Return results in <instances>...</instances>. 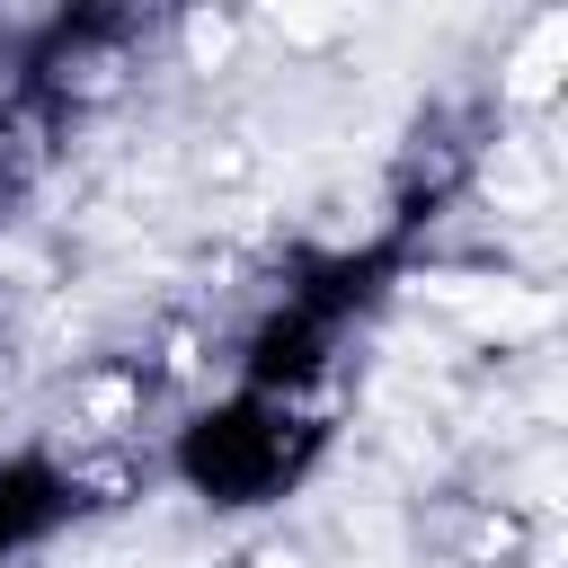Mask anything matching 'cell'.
Returning a JSON list of instances; mask_svg holds the SVG:
<instances>
[{
    "label": "cell",
    "mask_w": 568,
    "mask_h": 568,
    "mask_svg": "<svg viewBox=\"0 0 568 568\" xmlns=\"http://www.w3.org/2000/svg\"><path fill=\"white\" fill-rule=\"evenodd\" d=\"M275 27H284V36H302V44H320V36H337L346 18H337V9H275Z\"/></svg>",
    "instance_id": "cell-3"
},
{
    "label": "cell",
    "mask_w": 568,
    "mask_h": 568,
    "mask_svg": "<svg viewBox=\"0 0 568 568\" xmlns=\"http://www.w3.org/2000/svg\"><path fill=\"white\" fill-rule=\"evenodd\" d=\"M231 36H240L231 18H213V9H195V18H186V62H195V71H213V62L231 53Z\"/></svg>",
    "instance_id": "cell-2"
},
{
    "label": "cell",
    "mask_w": 568,
    "mask_h": 568,
    "mask_svg": "<svg viewBox=\"0 0 568 568\" xmlns=\"http://www.w3.org/2000/svg\"><path fill=\"white\" fill-rule=\"evenodd\" d=\"M559 53H568V18H532V44H524V62H515V98H550L559 89Z\"/></svg>",
    "instance_id": "cell-1"
}]
</instances>
